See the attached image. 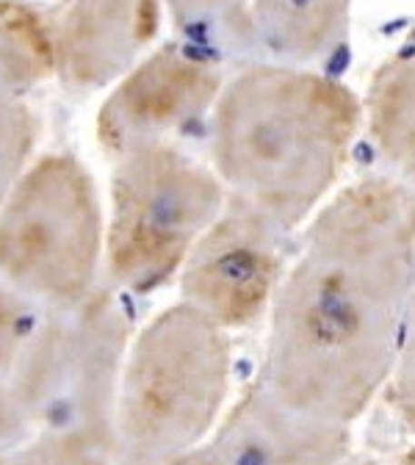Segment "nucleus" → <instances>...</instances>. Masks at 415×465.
Here are the masks:
<instances>
[{"label": "nucleus", "mask_w": 415, "mask_h": 465, "mask_svg": "<svg viewBox=\"0 0 415 465\" xmlns=\"http://www.w3.org/2000/svg\"><path fill=\"white\" fill-rule=\"evenodd\" d=\"M393 465H415V443H412V446H410V449H407V451H404Z\"/></svg>", "instance_id": "aec40b11"}, {"label": "nucleus", "mask_w": 415, "mask_h": 465, "mask_svg": "<svg viewBox=\"0 0 415 465\" xmlns=\"http://www.w3.org/2000/svg\"><path fill=\"white\" fill-rule=\"evenodd\" d=\"M55 78L53 17L28 0H0V92L23 97Z\"/></svg>", "instance_id": "4468645a"}, {"label": "nucleus", "mask_w": 415, "mask_h": 465, "mask_svg": "<svg viewBox=\"0 0 415 465\" xmlns=\"http://www.w3.org/2000/svg\"><path fill=\"white\" fill-rule=\"evenodd\" d=\"M47 308L0 288V449L31 440V382Z\"/></svg>", "instance_id": "ddd939ff"}, {"label": "nucleus", "mask_w": 415, "mask_h": 465, "mask_svg": "<svg viewBox=\"0 0 415 465\" xmlns=\"http://www.w3.org/2000/svg\"><path fill=\"white\" fill-rule=\"evenodd\" d=\"M354 0H247V36L272 62L311 67L349 34Z\"/></svg>", "instance_id": "f8f14e48"}, {"label": "nucleus", "mask_w": 415, "mask_h": 465, "mask_svg": "<svg viewBox=\"0 0 415 465\" xmlns=\"http://www.w3.org/2000/svg\"><path fill=\"white\" fill-rule=\"evenodd\" d=\"M163 12L183 28L230 31L247 36V0H161Z\"/></svg>", "instance_id": "f3484780"}, {"label": "nucleus", "mask_w": 415, "mask_h": 465, "mask_svg": "<svg viewBox=\"0 0 415 465\" xmlns=\"http://www.w3.org/2000/svg\"><path fill=\"white\" fill-rule=\"evenodd\" d=\"M224 75L213 58L183 45L153 47L108 86L94 136L111 161L153 144H172L211 114Z\"/></svg>", "instance_id": "6e6552de"}, {"label": "nucleus", "mask_w": 415, "mask_h": 465, "mask_svg": "<svg viewBox=\"0 0 415 465\" xmlns=\"http://www.w3.org/2000/svg\"><path fill=\"white\" fill-rule=\"evenodd\" d=\"M0 465H70L64 454L42 440H23L17 446L0 449Z\"/></svg>", "instance_id": "a211bd4d"}, {"label": "nucleus", "mask_w": 415, "mask_h": 465, "mask_svg": "<svg viewBox=\"0 0 415 465\" xmlns=\"http://www.w3.org/2000/svg\"><path fill=\"white\" fill-rule=\"evenodd\" d=\"M269 308L258 380L351 427L382 393L415 294V224L385 174L346 183L305 222Z\"/></svg>", "instance_id": "f257e3e1"}, {"label": "nucleus", "mask_w": 415, "mask_h": 465, "mask_svg": "<svg viewBox=\"0 0 415 465\" xmlns=\"http://www.w3.org/2000/svg\"><path fill=\"white\" fill-rule=\"evenodd\" d=\"M351 454V427L296 411L255 380L205 440L172 465H341Z\"/></svg>", "instance_id": "1a4fd4ad"}, {"label": "nucleus", "mask_w": 415, "mask_h": 465, "mask_svg": "<svg viewBox=\"0 0 415 465\" xmlns=\"http://www.w3.org/2000/svg\"><path fill=\"white\" fill-rule=\"evenodd\" d=\"M363 100V128L415 224V47L390 53Z\"/></svg>", "instance_id": "9b49d317"}, {"label": "nucleus", "mask_w": 415, "mask_h": 465, "mask_svg": "<svg viewBox=\"0 0 415 465\" xmlns=\"http://www.w3.org/2000/svg\"><path fill=\"white\" fill-rule=\"evenodd\" d=\"M363 131V100L343 81L263 62L222 84L208 114L211 169L282 232L302 227L338 189Z\"/></svg>", "instance_id": "f03ea898"}, {"label": "nucleus", "mask_w": 415, "mask_h": 465, "mask_svg": "<svg viewBox=\"0 0 415 465\" xmlns=\"http://www.w3.org/2000/svg\"><path fill=\"white\" fill-rule=\"evenodd\" d=\"M341 465H380L374 457H366V454H358V451H354L346 462H341Z\"/></svg>", "instance_id": "6ab92c4d"}, {"label": "nucleus", "mask_w": 415, "mask_h": 465, "mask_svg": "<svg viewBox=\"0 0 415 465\" xmlns=\"http://www.w3.org/2000/svg\"><path fill=\"white\" fill-rule=\"evenodd\" d=\"M227 189L211 163L174 144H153L114 161L103 266L131 294H153L181 272L219 216Z\"/></svg>", "instance_id": "423d86ee"}, {"label": "nucleus", "mask_w": 415, "mask_h": 465, "mask_svg": "<svg viewBox=\"0 0 415 465\" xmlns=\"http://www.w3.org/2000/svg\"><path fill=\"white\" fill-rule=\"evenodd\" d=\"M390 411L396 416V421L415 435V294L404 319V330H401V343L396 352V363L390 369V377L382 388Z\"/></svg>", "instance_id": "dca6fc26"}, {"label": "nucleus", "mask_w": 415, "mask_h": 465, "mask_svg": "<svg viewBox=\"0 0 415 465\" xmlns=\"http://www.w3.org/2000/svg\"><path fill=\"white\" fill-rule=\"evenodd\" d=\"M53 17L55 78L73 94L108 89L161 34V0H64Z\"/></svg>", "instance_id": "9d476101"}, {"label": "nucleus", "mask_w": 415, "mask_h": 465, "mask_svg": "<svg viewBox=\"0 0 415 465\" xmlns=\"http://www.w3.org/2000/svg\"><path fill=\"white\" fill-rule=\"evenodd\" d=\"M131 319L108 288L67 311H47L31 382V438L70 465H114L116 396Z\"/></svg>", "instance_id": "20e7f679"}, {"label": "nucleus", "mask_w": 415, "mask_h": 465, "mask_svg": "<svg viewBox=\"0 0 415 465\" xmlns=\"http://www.w3.org/2000/svg\"><path fill=\"white\" fill-rule=\"evenodd\" d=\"M230 332L177 302L131 335L116 396L114 465H172L197 449L230 393Z\"/></svg>", "instance_id": "7ed1b4c3"}, {"label": "nucleus", "mask_w": 415, "mask_h": 465, "mask_svg": "<svg viewBox=\"0 0 415 465\" xmlns=\"http://www.w3.org/2000/svg\"><path fill=\"white\" fill-rule=\"evenodd\" d=\"M39 136L42 123L36 111L23 97L0 92V205L36 158Z\"/></svg>", "instance_id": "2eb2a0df"}, {"label": "nucleus", "mask_w": 415, "mask_h": 465, "mask_svg": "<svg viewBox=\"0 0 415 465\" xmlns=\"http://www.w3.org/2000/svg\"><path fill=\"white\" fill-rule=\"evenodd\" d=\"M103 250L105 208L86 163L36 155L0 205V288L67 311L97 288Z\"/></svg>", "instance_id": "39448f33"}, {"label": "nucleus", "mask_w": 415, "mask_h": 465, "mask_svg": "<svg viewBox=\"0 0 415 465\" xmlns=\"http://www.w3.org/2000/svg\"><path fill=\"white\" fill-rule=\"evenodd\" d=\"M280 236L263 213L227 197L177 272L181 302L227 332L258 324L285 274Z\"/></svg>", "instance_id": "0eeeda50"}]
</instances>
